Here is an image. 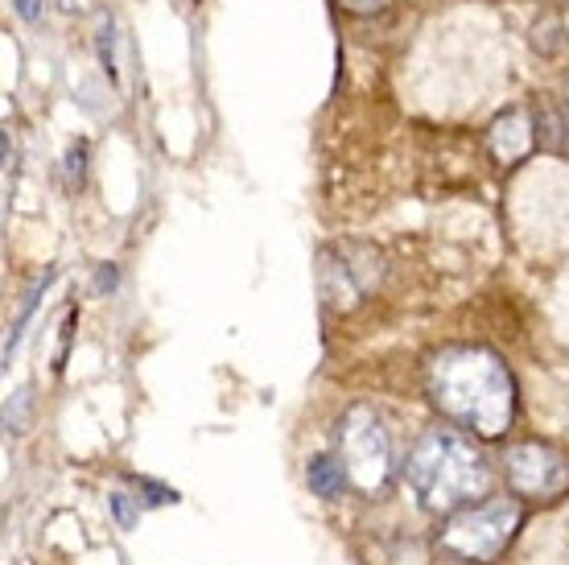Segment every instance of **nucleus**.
Wrapping results in <instances>:
<instances>
[{"label": "nucleus", "instance_id": "nucleus-1", "mask_svg": "<svg viewBox=\"0 0 569 565\" xmlns=\"http://www.w3.org/2000/svg\"><path fill=\"white\" fill-rule=\"evenodd\" d=\"M429 405L470 438H503L516 422V380L491 347L455 343L429 355Z\"/></svg>", "mask_w": 569, "mask_h": 565}, {"label": "nucleus", "instance_id": "nucleus-2", "mask_svg": "<svg viewBox=\"0 0 569 565\" xmlns=\"http://www.w3.org/2000/svg\"><path fill=\"white\" fill-rule=\"evenodd\" d=\"M405 483L413 487L417 504L433 516H450V512L467 508L475 499H483L491 487V467L487 454L467 438L462 429H426L413 442V450L400 467Z\"/></svg>", "mask_w": 569, "mask_h": 565}, {"label": "nucleus", "instance_id": "nucleus-3", "mask_svg": "<svg viewBox=\"0 0 569 565\" xmlns=\"http://www.w3.org/2000/svg\"><path fill=\"white\" fill-rule=\"evenodd\" d=\"M520 524H525L520 495H491V499H475L467 508L450 512L438 533V545L458 562L491 565L516 541Z\"/></svg>", "mask_w": 569, "mask_h": 565}, {"label": "nucleus", "instance_id": "nucleus-4", "mask_svg": "<svg viewBox=\"0 0 569 565\" xmlns=\"http://www.w3.org/2000/svg\"><path fill=\"white\" fill-rule=\"evenodd\" d=\"M335 454L342 458L356 492L380 495L392 479V438L371 405H351L335 422Z\"/></svg>", "mask_w": 569, "mask_h": 565}, {"label": "nucleus", "instance_id": "nucleus-5", "mask_svg": "<svg viewBox=\"0 0 569 565\" xmlns=\"http://www.w3.org/2000/svg\"><path fill=\"white\" fill-rule=\"evenodd\" d=\"M385 277V256L371 244H327L318 252V294L330 310H351L380 285Z\"/></svg>", "mask_w": 569, "mask_h": 565}, {"label": "nucleus", "instance_id": "nucleus-6", "mask_svg": "<svg viewBox=\"0 0 569 565\" xmlns=\"http://www.w3.org/2000/svg\"><path fill=\"white\" fill-rule=\"evenodd\" d=\"M503 479L520 499H557L569 492V458L549 442H516L503 450Z\"/></svg>", "mask_w": 569, "mask_h": 565}, {"label": "nucleus", "instance_id": "nucleus-7", "mask_svg": "<svg viewBox=\"0 0 569 565\" xmlns=\"http://www.w3.org/2000/svg\"><path fill=\"white\" fill-rule=\"evenodd\" d=\"M487 149L499 166H520L525 157L541 149V132H537V108L532 103H516L508 112H499L487 128Z\"/></svg>", "mask_w": 569, "mask_h": 565}, {"label": "nucleus", "instance_id": "nucleus-8", "mask_svg": "<svg viewBox=\"0 0 569 565\" xmlns=\"http://www.w3.org/2000/svg\"><path fill=\"white\" fill-rule=\"evenodd\" d=\"M306 483L322 499H342V492L351 487V475H347L339 454H313L310 463H306Z\"/></svg>", "mask_w": 569, "mask_h": 565}, {"label": "nucleus", "instance_id": "nucleus-9", "mask_svg": "<svg viewBox=\"0 0 569 565\" xmlns=\"http://www.w3.org/2000/svg\"><path fill=\"white\" fill-rule=\"evenodd\" d=\"M50 281H54V269H46V277H38V285H33V289L26 294V301H21V314H17L13 330H9V343H4V359H13V347L21 343V330H26L29 314H33V306H38V297L50 289Z\"/></svg>", "mask_w": 569, "mask_h": 565}, {"label": "nucleus", "instance_id": "nucleus-10", "mask_svg": "<svg viewBox=\"0 0 569 565\" xmlns=\"http://www.w3.org/2000/svg\"><path fill=\"white\" fill-rule=\"evenodd\" d=\"M532 46L541 50V54H557L561 46H566V26H561V17H545L532 26Z\"/></svg>", "mask_w": 569, "mask_h": 565}, {"label": "nucleus", "instance_id": "nucleus-11", "mask_svg": "<svg viewBox=\"0 0 569 565\" xmlns=\"http://www.w3.org/2000/svg\"><path fill=\"white\" fill-rule=\"evenodd\" d=\"M132 483L141 487V495H137V499H141L144 508H161V504H178V492H173V487H166V483L137 479V475H132Z\"/></svg>", "mask_w": 569, "mask_h": 565}, {"label": "nucleus", "instance_id": "nucleus-12", "mask_svg": "<svg viewBox=\"0 0 569 565\" xmlns=\"http://www.w3.org/2000/svg\"><path fill=\"white\" fill-rule=\"evenodd\" d=\"M108 508H112V516H116V524H120V528H132V524H137V508H132L129 492L108 495Z\"/></svg>", "mask_w": 569, "mask_h": 565}, {"label": "nucleus", "instance_id": "nucleus-13", "mask_svg": "<svg viewBox=\"0 0 569 565\" xmlns=\"http://www.w3.org/2000/svg\"><path fill=\"white\" fill-rule=\"evenodd\" d=\"M112 33H116V26L103 17V21H100V62H103V71H108V79L116 83V54H112L116 38H112Z\"/></svg>", "mask_w": 569, "mask_h": 565}, {"label": "nucleus", "instance_id": "nucleus-14", "mask_svg": "<svg viewBox=\"0 0 569 565\" xmlns=\"http://www.w3.org/2000/svg\"><path fill=\"white\" fill-rule=\"evenodd\" d=\"M388 4H392V0H339V9L351 17H376V13H385Z\"/></svg>", "mask_w": 569, "mask_h": 565}, {"label": "nucleus", "instance_id": "nucleus-15", "mask_svg": "<svg viewBox=\"0 0 569 565\" xmlns=\"http://www.w3.org/2000/svg\"><path fill=\"white\" fill-rule=\"evenodd\" d=\"M67 174H71V186H83V174H87V145H74L71 153H67Z\"/></svg>", "mask_w": 569, "mask_h": 565}, {"label": "nucleus", "instance_id": "nucleus-16", "mask_svg": "<svg viewBox=\"0 0 569 565\" xmlns=\"http://www.w3.org/2000/svg\"><path fill=\"white\" fill-rule=\"evenodd\" d=\"M17 13L26 17V21H33V17L42 13V0H17Z\"/></svg>", "mask_w": 569, "mask_h": 565}, {"label": "nucleus", "instance_id": "nucleus-17", "mask_svg": "<svg viewBox=\"0 0 569 565\" xmlns=\"http://www.w3.org/2000/svg\"><path fill=\"white\" fill-rule=\"evenodd\" d=\"M96 285H100V294L116 289V269H112V265H103V269H100V281H96Z\"/></svg>", "mask_w": 569, "mask_h": 565}, {"label": "nucleus", "instance_id": "nucleus-18", "mask_svg": "<svg viewBox=\"0 0 569 565\" xmlns=\"http://www.w3.org/2000/svg\"><path fill=\"white\" fill-rule=\"evenodd\" d=\"M561 108H566V125H569V83H566V99H561ZM566 153H569V145H566Z\"/></svg>", "mask_w": 569, "mask_h": 565}]
</instances>
